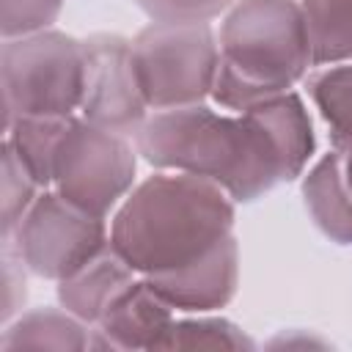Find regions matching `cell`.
Returning <instances> with one entry per match:
<instances>
[{"instance_id":"obj_1","label":"cell","mask_w":352,"mask_h":352,"mask_svg":"<svg viewBox=\"0 0 352 352\" xmlns=\"http://www.w3.org/2000/svg\"><path fill=\"white\" fill-rule=\"evenodd\" d=\"M234 228V198L214 182L160 170L126 192L110 223V248L140 275L184 270Z\"/></svg>"},{"instance_id":"obj_2","label":"cell","mask_w":352,"mask_h":352,"mask_svg":"<svg viewBox=\"0 0 352 352\" xmlns=\"http://www.w3.org/2000/svg\"><path fill=\"white\" fill-rule=\"evenodd\" d=\"M135 148L160 170L220 184L234 201H253L278 182H289L283 160L253 110L223 113L204 102L157 110L135 135Z\"/></svg>"},{"instance_id":"obj_3","label":"cell","mask_w":352,"mask_h":352,"mask_svg":"<svg viewBox=\"0 0 352 352\" xmlns=\"http://www.w3.org/2000/svg\"><path fill=\"white\" fill-rule=\"evenodd\" d=\"M217 44L212 99L231 113L292 91L314 66L305 16L294 0H234Z\"/></svg>"},{"instance_id":"obj_4","label":"cell","mask_w":352,"mask_h":352,"mask_svg":"<svg viewBox=\"0 0 352 352\" xmlns=\"http://www.w3.org/2000/svg\"><path fill=\"white\" fill-rule=\"evenodd\" d=\"M82 41L38 30L3 41L6 126L16 118H72L82 104Z\"/></svg>"},{"instance_id":"obj_5","label":"cell","mask_w":352,"mask_h":352,"mask_svg":"<svg viewBox=\"0 0 352 352\" xmlns=\"http://www.w3.org/2000/svg\"><path fill=\"white\" fill-rule=\"evenodd\" d=\"M132 63L151 113L212 96L220 44L209 22H148L132 38Z\"/></svg>"},{"instance_id":"obj_6","label":"cell","mask_w":352,"mask_h":352,"mask_svg":"<svg viewBox=\"0 0 352 352\" xmlns=\"http://www.w3.org/2000/svg\"><path fill=\"white\" fill-rule=\"evenodd\" d=\"M135 182V148L126 135L69 118L52 157V190L77 209L107 220Z\"/></svg>"},{"instance_id":"obj_7","label":"cell","mask_w":352,"mask_h":352,"mask_svg":"<svg viewBox=\"0 0 352 352\" xmlns=\"http://www.w3.org/2000/svg\"><path fill=\"white\" fill-rule=\"evenodd\" d=\"M107 245V223L77 209L55 190H41L14 234L3 239V248L14 250L25 270L52 280L72 278Z\"/></svg>"},{"instance_id":"obj_8","label":"cell","mask_w":352,"mask_h":352,"mask_svg":"<svg viewBox=\"0 0 352 352\" xmlns=\"http://www.w3.org/2000/svg\"><path fill=\"white\" fill-rule=\"evenodd\" d=\"M85 52V82L80 118L135 138L148 118L135 63L132 38L118 33H96L82 41Z\"/></svg>"},{"instance_id":"obj_9","label":"cell","mask_w":352,"mask_h":352,"mask_svg":"<svg viewBox=\"0 0 352 352\" xmlns=\"http://www.w3.org/2000/svg\"><path fill=\"white\" fill-rule=\"evenodd\" d=\"M239 278V248L234 234L223 239L195 264L146 278L148 286L173 308V311H212L223 308Z\"/></svg>"},{"instance_id":"obj_10","label":"cell","mask_w":352,"mask_h":352,"mask_svg":"<svg viewBox=\"0 0 352 352\" xmlns=\"http://www.w3.org/2000/svg\"><path fill=\"white\" fill-rule=\"evenodd\" d=\"M173 322V308L148 286L146 278L126 283L99 316L107 346H157Z\"/></svg>"},{"instance_id":"obj_11","label":"cell","mask_w":352,"mask_h":352,"mask_svg":"<svg viewBox=\"0 0 352 352\" xmlns=\"http://www.w3.org/2000/svg\"><path fill=\"white\" fill-rule=\"evenodd\" d=\"M138 278V272L107 245L94 261H88L80 272L60 280L58 297L66 311L80 316L82 322H99L107 302Z\"/></svg>"},{"instance_id":"obj_12","label":"cell","mask_w":352,"mask_h":352,"mask_svg":"<svg viewBox=\"0 0 352 352\" xmlns=\"http://www.w3.org/2000/svg\"><path fill=\"white\" fill-rule=\"evenodd\" d=\"M302 198L316 228L338 245H352V204L344 192L336 151H327L305 176Z\"/></svg>"},{"instance_id":"obj_13","label":"cell","mask_w":352,"mask_h":352,"mask_svg":"<svg viewBox=\"0 0 352 352\" xmlns=\"http://www.w3.org/2000/svg\"><path fill=\"white\" fill-rule=\"evenodd\" d=\"M305 91L330 129L333 148H352V60L305 74Z\"/></svg>"},{"instance_id":"obj_14","label":"cell","mask_w":352,"mask_h":352,"mask_svg":"<svg viewBox=\"0 0 352 352\" xmlns=\"http://www.w3.org/2000/svg\"><path fill=\"white\" fill-rule=\"evenodd\" d=\"M314 66L352 60V0H300Z\"/></svg>"},{"instance_id":"obj_15","label":"cell","mask_w":352,"mask_h":352,"mask_svg":"<svg viewBox=\"0 0 352 352\" xmlns=\"http://www.w3.org/2000/svg\"><path fill=\"white\" fill-rule=\"evenodd\" d=\"M66 124L69 118H16L6 126V143L44 190L52 184V157Z\"/></svg>"},{"instance_id":"obj_16","label":"cell","mask_w":352,"mask_h":352,"mask_svg":"<svg viewBox=\"0 0 352 352\" xmlns=\"http://www.w3.org/2000/svg\"><path fill=\"white\" fill-rule=\"evenodd\" d=\"M85 322L72 311L38 308L22 314L3 338V346H85L88 338L82 336Z\"/></svg>"},{"instance_id":"obj_17","label":"cell","mask_w":352,"mask_h":352,"mask_svg":"<svg viewBox=\"0 0 352 352\" xmlns=\"http://www.w3.org/2000/svg\"><path fill=\"white\" fill-rule=\"evenodd\" d=\"M44 187L30 176V170L19 162L14 148L3 143V239L14 234L25 212L33 206Z\"/></svg>"},{"instance_id":"obj_18","label":"cell","mask_w":352,"mask_h":352,"mask_svg":"<svg viewBox=\"0 0 352 352\" xmlns=\"http://www.w3.org/2000/svg\"><path fill=\"white\" fill-rule=\"evenodd\" d=\"M250 341L236 333V327L226 319H184L170 322L157 346H242Z\"/></svg>"},{"instance_id":"obj_19","label":"cell","mask_w":352,"mask_h":352,"mask_svg":"<svg viewBox=\"0 0 352 352\" xmlns=\"http://www.w3.org/2000/svg\"><path fill=\"white\" fill-rule=\"evenodd\" d=\"M63 0H3V38H16L28 33L47 30Z\"/></svg>"},{"instance_id":"obj_20","label":"cell","mask_w":352,"mask_h":352,"mask_svg":"<svg viewBox=\"0 0 352 352\" xmlns=\"http://www.w3.org/2000/svg\"><path fill=\"white\" fill-rule=\"evenodd\" d=\"M151 22H212L234 0H135Z\"/></svg>"},{"instance_id":"obj_21","label":"cell","mask_w":352,"mask_h":352,"mask_svg":"<svg viewBox=\"0 0 352 352\" xmlns=\"http://www.w3.org/2000/svg\"><path fill=\"white\" fill-rule=\"evenodd\" d=\"M336 151V165H338V176L344 184V192L352 204V148H333Z\"/></svg>"}]
</instances>
